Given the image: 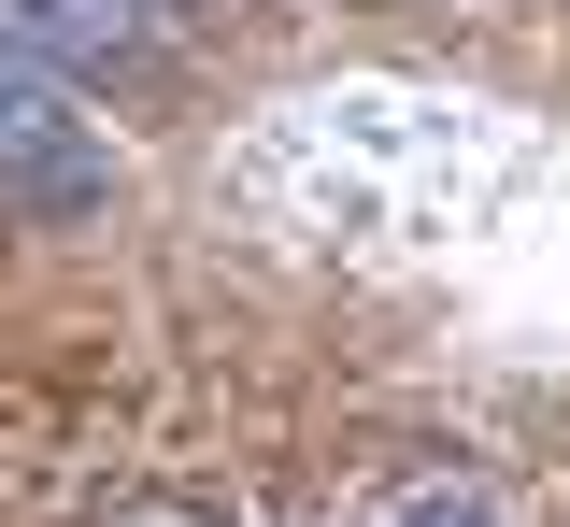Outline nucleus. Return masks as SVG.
Here are the masks:
<instances>
[{
  "mask_svg": "<svg viewBox=\"0 0 570 527\" xmlns=\"http://www.w3.org/2000/svg\"><path fill=\"white\" fill-rule=\"evenodd\" d=\"M100 186H115V157L86 143V115L58 100V72H14L0 58V215L71 228V215H100Z\"/></svg>",
  "mask_w": 570,
  "mask_h": 527,
  "instance_id": "1",
  "label": "nucleus"
},
{
  "mask_svg": "<svg viewBox=\"0 0 570 527\" xmlns=\"http://www.w3.org/2000/svg\"><path fill=\"white\" fill-rule=\"evenodd\" d=\"M129 43H142V0H0L14 72H115Z\"/></svg>",
  "mask_w": 570,
  "mask_h": 527,
  "instance_id": "2",
  "label": "nucleus"
},
{
  "mask_svg": "<svg viewBox=\"0 0 570 527\" xmlns=\"http://www.w3.org/2000/svg\"><path fill=\"white\" fill-rule=\"evenodd\" d=\"M385 527H499V514H485V499H471V485H414V499H400V514H385Z\"/></svg>",
  "mask_w": 570,
  "mask_h": 527,
  "instance_id": "3",
  "label": "nucleus"
}]
</instances>
